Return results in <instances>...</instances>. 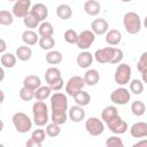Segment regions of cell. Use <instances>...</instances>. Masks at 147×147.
<instances>
[{
	"mask_svg": "<svg viewBox=\"0 0 147 147\" xmlns=\"http://www.w3.org/2000/svg\"><path fill=\"white\" fill-rule=\"evenodd\" d=\"M38 33L40 37H48V36H53L54 33V28L52 25V23L49 22H41V24H39L38 28Z\"/></svg>",
	"mask_w": 147,
	"mask_h": 147,
	"instance_id": "83f0119b",
	"label": "cell"
},
{
	"mask_svg": "<svg viewBox=\"0 0 147 147\" xmlns=\"http://www.w3.org/2000/svg\"><path fill=\"white\" fill-rule=\"evenodd\" d=\"M94 61V55L87 51H83L77 55V64L82 69H87Z\"/></svg>",
	"mask_w": 147,
	"mask_h": 147,
	"instance_id": "2e32d148",
	"label": "cell"
},
{
	"mask_svg": "<svg viewBox=\"0 0 147 147\" xmlns=\"http://www.w3.org/2000/svg\"><path fill=\"white\" fill-rule=\"evenodd\" d=\"M91 30L96 34V36H102L106 34L109 30V24L107 20L105 18H95L91 23Z\"/></svg>",
	"mask_w": 147,
	"mask_h": 147,
	"instance_id": "4fadbf2b",
	"label": "cell"
},
{
	"mask_svg": "<svg viewBox=\"0 0 147 147\" xmlns=\"http://www.w3.org/2000/svg\"><path fill=\"white\" fill-rule=\"evenodd\" d=\"M106 146L107 147H124V142H123V140L119 137L113 136L110 138H107Z\"/></svg>",
	"mask_w": 147,
	"mask_h": 147,
	"instance_id": "ab89813d",
	"label": "cell"
},
{
	"mask_svg": "<svg viewBox=\"0 0 147 147\" xmlns=\"http://www.w3.org/2000/svg\"><path fill=\"white\" fill-rule=\"evenodd\" d=\"M131 74H132V70H131V67L126 63H119L115 70V74H114V79H115V83L118 84V85H126L130 83L131 80Z\"/></svg>",
	"mask_w": 147,
	"mask_h": 147,
	"instance_id": "8992f818",
	"label": "cell"
},
{
	"mask_svg": "<svg viewBox=\"0 0 147 147\" xmlns=\"http://www.w3.org/2000/svg\"><path fill=\"white\" fill-rule=\"evenodd\" d=\"M11 122L18 133H26L32 129V121L25 113H15L11 117Z\"/></svg>",
	"mask_w": 147,
	"mask_h": 147,
	"instance_id": "5b68a950",
	"label": "cell"
},
{
	"mask_svg": "<svg viewBox=\"0 0 147 147\" xmlns=\"http://www.w3.org/2000/svg\"><path fill=\"white\" fill-rule=\"evenodd\" d=\"M6 51V41L3 39H0V53L3 54Z\"/></svg>",
	"mask_w": 147,
	"mask_h": 147,
	"instance_id": "bcb514c9",
	"label": "cell"
},
{
	"mask_svg": "<svg viewBox=\"0 0 147 147\" xmlns=\"http://www.w3.org/2000/svg\"><path fill=\"white\" fill-rule=\"evenodd\" d=\"M137 69H138V71H140V72H142L144 70L147 69V51L144 52V53L140 55V59H139V61H138V63H137Z\"/></svg>",
	"mask_w": 147,
	"mask_h": 147,
	"instance_id": "b9f144b4",
	"label": "cell"
},
{
	"mask_svg": "<svg viewBox=\"0 0 147 147\" xmlns=\"http://www.w3.org/2000/svg\"><path fill=\"white\" fill-rule=\"evenodd\" d=\"M95 33L92 30H84L78 34V40H77V47L82 51H87L92 44L95 40Z\"/></svg>",
	"mask_w": 147,
	"mask_h": 147,
	"instance_id": "9c48e42d",
	"label": "cell"
},
{
	"mask_svg": "<svg viewBox=\"0 0 147 147\" xmlns=\"http://www.w3.org/2000/svg\"><path fill=\"white\" fill-rule=\"evenodd\" d=\"M141 79H142V82H144V83H146V84H147V69H146V70H144V71L141 72Z\"/></svg>",
	"mask_w": 147,
	"mask_h": 147,
	"instance_id": "7dc6e473",
	"label": "cell"
},
{
	"mask_svg": "<svg viewBox=\"0 0 147 147\" xmlns=\"http://www.w3.org/2000/svg\"><path fill=\"white\" fill-rule=\"evenodd\" d=\"M51 108H52V116L51 119L53 123L62 125L67 122L68 115V98L64 93L55 92L51 95Z\"/></svg>",
	"mask_w": 147,
	"mask_h": 147,
	"instance_id": "6da1fadb",
	"label": "cell"
},
{
	"mask_svg": "<svg viewBox=\"0 0 147 147\" xmlns=\"http://www.w3.org/2000/svg\"><path fill=\"white\" fill-rule=\"evenodd\" d=\"M23 86H25L29 90L36 91L37 88H39L41 86V79L38 76L29 75V76L24 77V79H23Z\"/></svg>",
	"mask_w": 147,
	"mask_h": 147,
	"instance_id": "44dd1931",
	"label": "cell"
},
{
	"mask_svg": "<svg viewBox=\"0 0 147 147\" xmlns=\"http://www.w3.org/2000/svg\"><path fill=\"white\" fill-rule=\"evenodd\" d=\"M101 10V5L96 0H87L84 3V11L90 16H96L99 15Z\"/></svg>",
	"mask_w": 147,
	"mask_h": 147,
	"instance_id": "ac0fdd59",
	"label": "cell"
},
{
	"mask_svg": "<svg viewBox=\"0 0 147 147\" xmlns=\"http://www.w3.org/2000/svg\"><path fill=\"white\" fill-rule=\"evenodd\" d=\"M117 115H118L117 108H116L115 106H108V107H106V108L102 110V113H101V119H102L105 123H107L109 119H111L113 117H115V116H117Z\"/></svg>",
	"mask_w": 147,
	"mask_h": 147,
	"instance_id": "f546056e",
	"label": "cell"
},
{
	"mask_svg": "<svg viewBox=\"0 0 147 147\" xmlns=\"http://www.w3.org/2000/svg\"><path fill=\"white\" fill-rule=\"evenodd\" d=\"M130 99H131V93L125 87H118L114 90L110 94V100L115 105H119V106L126 105L130 101Z\"/></svg>",
	"mask_w": 147,
	"mask_h": 147,
	"instance_id": "8fae6325",
	"label": "cell"
},
{
	"mask_svg": "<svg viewBox=\"0 0 147 147\" xmlns=\"http://www.w3.org/2000/svg\"><path fill=\"white\" fill-rule=\"evenodd\" d=\"M130 134L133 138H146L147 137V123L146 122H137L131 125Z\"/></svg>",
	"mask_w": 147,
	"mask_h": 147,
	"instance_id": "5bb4252c",
	"label": "cell"
},
{
	"mask_svg": "<svg viewBox=\"0 0 147 147\" xmlns=\"http://www.w3.org/2000/svg\"><path fill=\"white\" fill-rule=\"evenodd\" d=\"M23 23H24V25H25L28 29H30V30H33V29H36V28H39V21H38L31 13H29L25 17H23Z\"/></svg>",
	"mask_w": 147,
	"mask_h": 147,
	"instance_id": "d590c367",
	"label": "cell"
},
{
	"mask_svg": "<svg viewBox=\"0 0 147 147\" xmlns=\"http://www.w3.org/2000/svg\"><path fill=\"white\" fill-rule=\"evenodd\" d=\"M46 134L51 138H56L60 133H61V127L59 124H55V123H51V124H47L46 125Z\"/></svg>",
	"mask_w": 147,
	"mask_h": 147,
	"instance_id": "8d00e7d4",
	"label": "cell"
},
{
	"mask_svg": "<svg viewBox=\"0 0 147 147\" xmlns=\"http://www.w3.org/2000/svg\"><path fill=\"white\" fill-rule=\"evenodd\" d=\"M16 60H17V56L16 54H11V53H3L0 57V62H1V65L3 68H13L15 67L16 64Z\"/></svg>",
	"mask_w": 147,
	"mask_h": 147,
	"instance_id": "cb8c5ba5",
	"label": "cell"
},
{
	"mask_svg": "<svg viewBox=\"0 0 147 147\" xmlns=\"http://www.w3.org/2000/svg\"><path fill=\"white\" fill-rule=\"evenodd\" d=\"M14 22V14L8 10H0V24L1 25H11Z\"/></svg>",
	"mask_w": 147,
	"mask_h": 147,
	"instance_id": "e575fe53",
	"label": "cell"
},
{
	"mask_svg": "<svg viewBox=\"0 0 147 147\" xmlns=\"http://www.w3.org/2000/svg\"><path fill=\"white\" fill-rule=\"evenodd\" d=\"M39 46L41 49H45V51H52V48L55 46V40L52 36H48V37H40L39 38V41H38Z\"/></svg>",
	"mask_w": 147,
	"mask_h": 147,
	"instance_id": "1f68e13d",
	"label": "cell"
},
{
	"mask_svg": "<svg viewBox=\"0 0 147 147\" xmlns=\"http://www.w3.org/2000/svg\"><path fill=\"white\" fill-rule=\"evenodd\" d=\"M64 40L68 42V44H77V40H78V33L74 30V29H68L65 32H64Z\"/></svg>",
	"mask_w": 147,
	"mask_h": 147,
	"instance_id": "f35d334b",
	"label": "cell"
},
{
	"mask_svg": "<svg viewBox=\"0 0 147 147\" xmlns=\"http://www.w3.org/2000/svg\"><path fill=\"white\" fill-rule=\"evenodd\" d=\"M0 93H1V101H0V102H3V100H5V94H3V91H0Z\"/></svg>",
	"mask_w": 147,
	"mask_h": 147,
	"instance_id": "681fc988",
	"label": "cell"
},
{
	"mask_svg": "<svg viewBox=\"0 0 147 147\" xmlns=\"http://www.w3.org/2000/svg\"><path fill=\"white\" fill-rule=\"evenodd\" d=\"M16 56L20 61H29L32 56V49L26 45V46H20L17 49H16Z\"/></svg>",
	"mask_w": 147,
	"mask_h": 147,
	"instance_id": "d4e9b609",
	"label": "cell"
},
{
	"mask_svg": "<svg viewBox=\"0 0 147 147\" xmlns=\"http://www.w3.org/2000/svg\"><path fill=\"white\" fill-rule=\"evenodd\" d=\"M56 15H57L59 18H61L63 21H67L72 16V9L67 3L59 5L57 8H56Z\"/></svg>",
	"mask_w": 147,
	"mask_h": 147,
	"instance_id": "603a6c76",
	"label": "cell"
},
{
	"mask_svg": "<svg viewBox=\"0 0 147 147\" xmlns=\"http://www.w3.org/2000/svg\"><path fill=\"white\" fill-rule=\"evenodd\" d=\"M85 129L91 136L98 137L103 133L105 124H103V121L98 117H90L85 122Z\"/></svg>",
	"mask_w": 147,
	"mask_h": 147,
	"instance_id": "ba28073f",
	"label": "cell"
},
{
	"mask_svg": "<svg viewBox=\"0 0 147 147\" xmlns=\"http://www.w3.org/2000/svg\"><path fill=\"white\" fill-rule=\"evenodd\" d=\"M9 1H16V0H9Z\"/></svg>",
	"mask_w": 147,
	"mask_h": 147,
	"instance_id": "816d5d0a",
	"label": "cell"
},
{
	"mask_svg": "<svg viewBox=\"0 0 147 147\" xmlns=\"http://www.w3.org/2000/svg\"><path fill=\"white\" fill-rule=\"evenodd\" d=\"M121 41H122V33L118 30L116 29L108 30V32L106 33V42L109 46H117Z\"/></svg>",
	"mask_w": 147,
	"mask_h": 147,
	"instance_id": "d6986e66",
	"label": "cell"
},
{
	"mask_svg": "<svg viewBox=\"0 0 147 147\" xmlns=\"http://www.w3.org/2000/svg\"><path fill=\"white\" fill-rule=\"evenodd\" d=\"M123 56H124L123 51L117 48V47H113V46L99 48L94 53V59L100 64H105V63L117 64V63H121V61L123 60Z\"/></svg>",
	"mask_w": 147,
	"mask_h": 147,
	"instance_id": "7a4b0ae2",
	"label": "cell"
},
{
	"mask_svg": "<svg viewBox=\"0 0 147 147\" xmlns=\"http://www.w3.org/2000/svg\"><path fill=\"white\" fill-rule=\"evenodd\" d=\"M123 25L127 33L136 34L141 30L140 16L134 11H127L123 17Z\"/></svg>",
	"mask_w": 147,
	"mask_h": 147,
	"instance_id": "277c9868",
	"label": "cell"
},
{
	"mask_svg": "<svg viewBox=\"0 0 147 147\" xmlns=\"http://www.w3.org/2000/svg\"><path fill=\"white\" fill-rule=\"evenodd\" d=\"M46 131L42 130V129H36L32 133H31V139H33L37 144H39V146L41 147L44 140L46 139Z\"/></svg>",
	"mask_w": 147,
	"mask_h": 147,
	"instance_id": "74e56055",
	"label": "cell"
},
{
	"mask_svg": "<svg viewBox=\"0 0 147 147\" xmlns=\"http://www.w3.org/2000/svg\"><path fill=\"white\" fill-rule=\"evenodd\" d=\"M63 85H64V82H63V78H62V77H60V78L55 79L53 83H51V84H49V86H51L52 91H55V92H59V91L63 87Z\"/></svg>",
	"mask_w": 147,
	"mask_h": 147,
	"instance_id": "7bdbcfd3",
	"label": "cell"
},
{
	"mask_svg": "<svg viewBox=\"0 0 147 147\" xmlns=\"http://www.w3.org/2000/svg\"><path fill=\"white\" fill-rule=\"evenodd\" d=\"M121 1H122V2H131L132 0H121Z\"/></svg>",
	"mask_w": 147,
	"mask_h": 147,
	"instance_id": "f907efd6",
	"label": "cell"
},
{
	"mask_svg": "<svg viewBox=\"0 0 147 147\" xmlns=\"http://www.w3.org/2000/svg\"><path fill=\"white\" fill-rule=\"evenodd\" d=\"M84 80L85 84L88 86H94L99 83L100 80V74L96 69H88L84 74Z\"/></svg>",
	"mask_w": 147,
	"mask_h": 147,
	"instance_id": "ffe728a7",
	"label": "cell"
},
{
	"mask_svg": "<svg viewBox=\"0 0 147 147\" xmlns=\"http://www.w3.org/2000/svg\"><path fill=\"white\" fill-rule=\"evenodd\" d=\"M30 13L39 21V22H44L47 16H48V8L46 5L44 3H36L32 6Z\"/></svg>",
	"mask_w": 147,
	"mask_h": 147,
	"instance_id": "9a60e30c",
	"label": "cell"
},
{
	"mask_svg": "<svg viewBox=\"0 0 147 147\" xmlns=\"http://www.w3.org/2000/svg\"><path fill=\"white\" fill-rule=\"evenodd\" d=\"M85 80L84 77L80 76H72L69 78V80L65 84V93L70 96H75L79 91H82L85 86Z\"/></svg>",
	"mask_w": 147,
	"mask_h": 147,
	"instance_id": "52a82bcc",
	"label": "cell"
},
{
	"mask_svg": "<svg viewBox=\"0 0 147 147\" xmlns=\"http://www.w3.org/2000/svg\"><path fill=\"white\" fill-rule=\"evenodd\" d=\"M32 114H33V123L37 126H45L48 119V108L47 105L41 101L37 100L32 106Z\"/></svg>",
	"mask_w": 147,
	"mask_h": 147,
	"instance_id": "3957f363",
	"label": "cell"
},
{
	"mask_svg": "<svg viewBox=\"0 0 147 147\" xmlns=\"http://www.w3.org/2000/svg\"><path fill=\"white\" fill-rule=\"evenodd\" d=\"M20 98H21L23 101H31V100L34 98V91L29 90V88H26L25 86H23V87L20 90Z\"/></svg>",
	"mask_w": 147,
	"mask_h": 147,
	"instance_id": "60d3db41",
	"label": "cell"
},
{
	"mask_svg": "<svg viewBox=\"0 0 147 147\" xmlns=\"http://www.w3.org/2000/svg\"><path fill=\"white\" fill-rule=\"evenodd\" d=\"M74 99H75L76 105H79V106H82V107H85V106H87V105L91 102V95H90L87 92H85L84 90L79 91V92L74 96Z\"/></svg>",
	"mask_w": 147,
	"mask_h": 147,
	"instance_id": "4316f807",
	"label": "cell"
},
{
	"mask_svg": "<svg viewBox=\"0 0 147 147\" xmlns=\"http://www.w3.org/2000/svg\"><path fill=\"white\" fill-rule=\"evenodd\" d=\"M51 93H52V88H51L49 85H47V86H40L39 88H37L34 91V99L44 101L48 96H51Z\"/></svg>",
	"mask_w": 147,
	"mask_h": 147,
	"instance_id": "f1b7e54d",
	"label": "cell"
},
{
	"mask_svg": "<svg viewBox=\"0 0 147 147\" xmlns=\"http://www.w3.org/2000/svg\"><path fill=\"white\" fill-rule=\"evenodd\" d=\"M69 118H70L74 123H79V122H82V121L85 118V110H84V107H82V106H79V105L72 106V107L69 109Z\"/></svg>",
	"mask_w": 147,
	"mask_h": 147,
	"instance_id": "e0dca14e",
	"label": "cell"
},
{
	"mask_svg": "<svg viewBox=\"0 0 147 147\" xmlns=\"http://www.w3.org/2000/svg\"><path fill=\"white\" fill-rule=\"evenodd\" d=\"M3 77H5V71H3V67L1 68V78L0 80H3Z\"/></svg>",
	"mask_w": 147,
	"mask_h": 147,
	"instance_id": "c3c4849f",
	"label": "cell"
},
{
	"mask_svg": "<svg viewBox=\"0 0 147 147\" xmlns=\"http://www.w3.org/2000/svg\"><path fill=\"white\" fill-rule=\"evenodd\" d=\"M44 77H45L46 83L49 85V84L53 83L55 79H57V78H60V77H62V76H61V71H60L59 68H56V67H51V68H48V69L45 71Z\"/></svg>",
	"mask_w": 147,
	"mask_h": 147,
	"instance_id": "484cf974",
	"label": "cell"
},
{
	"mask_svg": "<svg viewBox=\"0 0 147 147\" xmlns=\"http://www.w3.org/2000/svg\"><path fill=\"white\" fill-rule=\"evenodd\" d=\"M106 124H107L108 129H109L113 133H115V134H123V133H125V132L127 131V129H129V127H127V123H126L119 115L113 117V118L109 119Z\"/></svg>",
	"mask_w": 147,
	"mask_h": 147,
	"instance_id": "30bf717a",
	"label": "cell"
},
{
	"mask_svg": "<svg viewBox=\"0 0 147 147\" xmlns=\"http://www.w3.org/2000/svg\"><path fill=\"white\" fill-rule=\"evenodd\" d=\"M133 147H147V139H141L139 141H137Z\"/></svg>",
	"mask_w": 147,
	"mask_h": 147,
	"instance_id": "ee69618b",
	"label": "cell"
},
{
	"mask_svg": "<svg viewBox=\"0 0 147 147\" xmlns=\"http://www.w3.org/2000/svg\"><path fill=\"white\" fill-rule=\"evenodd\" d=\"M145 111H146V106H145V103L142 101L137 100V101L132 102V105H131V113L134 116L140 117V116H142L145 114Z\"/></svg>",
	"mask_w": 147,
	"mask_h": 147,
	"instance_id": "4dcf8cb0",
	"label": "cell"
},
{
	"mask_svg": "<svg viewBox=\"0 0 147 147\" xmlns=\"http://www.w3.org/2000/svg\"><path fill=\"white\" fill-rule=\"evenodd\" d=\"M46 62L49 64H59L62 62V54L59 51H49L46 54Z\"/></svg>",
	"mask_w": 147,
	"mask_h": 147,
	"instance_id": "d6a6232c",
	"label": "cell"
},
{
	"mask_svg": "<svg viewBox=\"0 0 147 147\" xmlns=\"http://www.w3.org/2000/svg\"><path fill=\"white\" fill-rule=\"evenodd\" d=\"M31 0H16L13 5V14L15 17L23 18L31 10Z\"/></svg>",
	"mask_w": 147,
	"mask_h": 147,
	"instance_id": "7c38bea8",
	"label": "cell"
},
{
	"mask_svg": "<svg viewBox=\"0 0 147 147\" xmlns=\"http://www.w3.org/2000/svg\"><path fill=\"white\" fill-rule=\"evenodd\" d=\"M26 146H28V147H32V146H33V147H40L39 144H37V142H36L33 139H31V138L26 141Z\"/></svg>",
	"mask_w": 147,
	"mask_h": 147,
	"instance_id": "f6af8a7d",
	"label": "cell"
},
{
	"mask_svg": "<svg viewBox=\"0 0 147 147\" xmlns=\"http://www.w3.org/2000/svg\"><path fill=\"white\" fill-rule=\"evenodd\" d=\"M22 40L25 45L28 46H33L36 45L38 41H39V37L38 34L33 31V30H30V29H26L23 33H22Z\"/></svg>",
	"mask_w": 147,
	"mask_h": 147,
	"instance_id": "7402d4cb",
	"label": "cell"
},
{
	"mask_svg": "<svg viewBox=\"0 0 147 147\" xmlns=\"http://www.w3.org/2000/svg\"><path fill=\"white\" fill-rule=\"evenodd\" d=\"M129 90H130V92H132L136 95L141 94L144 92V82H141L139 79H132V80H130Z\"/></svg>",
	"mask_w": 147,
	"mask_h": 147,
	"instance_id": "836d02e7",
	"label": "cell"
}]
</instances>
